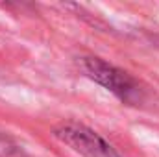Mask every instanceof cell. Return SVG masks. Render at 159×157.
<instances>
[{
    "mask_svg": "<svg viewBox=\"0 0 159 157\" xmlns=\"http://www.w3.org/2000/svg\"><path fill=\"white\" fill-rule=\"evenodd\" d=\"M52 135L81 157H122L117 148L98 131L76 120L59 122L52 129Z\"/></svg>",
    "mask_w": 159,
    "mask_h": 157,
    "instance_id": "2",
    "label": "cell"
},
{
    "mask_svg": "<svg viewBox=\"0 0 159 157\" xmlns=\"http://www.w3.org/2000/svg\"><path fill=\"white\" fill-rule=\"evenodd\" d=\"M78 65L87 78L98 83L100 87H104L106 91H109L122 104L137 105L143 100L144 96L143 85L129 72L119 69L117 65L96 56H81L78 59Z\"/></svg>",
    "mask_w": 159,
    "mask_h": 157,
    "instance_id": "1",
    "label": "cell"
},
{
    "mask_svg": "<svg viewBox=\"0 0 159 157\" xmlns=\"http://www.w3.org/2000/svg\"><path fill=\"white\" fill-rule=\"evenodd\" d=\"M19 154V146L15 141L4 133H0V157H13Z\"/></svg>",
    "mask_w": 159,
    "mask_h": 157,
    "instance_id": "3",
    "label": "cell"
}]
</instances>
